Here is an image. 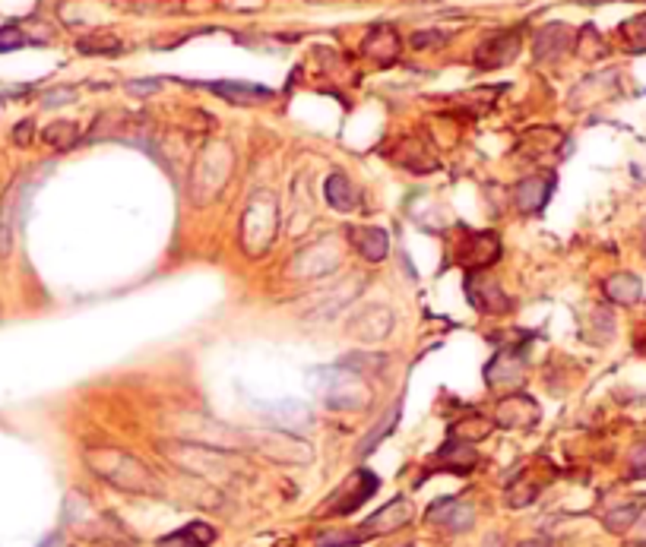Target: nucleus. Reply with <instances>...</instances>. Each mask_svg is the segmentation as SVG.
Instances as JSON below:
<instances>
[{
    "mask_svg": "<svg viewBox=\"0 0 646 547\" xmlns=\"http://www.w3.org/2000/svg\"><path fill=\"white\" fill-rule=\"evenodd\" d=\"M86 462L101 481H108L118 491H130V494H159L162 491L155 474L140 459L121 453V449H92L86 453Z\"/></svg>",
    "mask_w": 646,
    "mask_h": 547,
    "instance_id": "1",
    "label": "nucleus"
},
{
    "mask_svg": "<svg viewBox=\"0 0 646 547\" xmlns=\"http://www.w3.org/2000/svg\"><path fill=\"white\" fill-rule=\"evenodd\" d=\"M231 171V149L225 143H215L213 149L200 155V161L194 165V200L196 203H206L213 200L219 190L225 187V180H229Z\"/></svg>",
    "mask_w": 646,
    "mask_h": 547,
    "instance_id": "2",
    "label": "nucleus"
},
{
    "mask_svg": "<svg viewBox=\"0 0 646 547\" xmlns=\"http://www.w3.org/2000/svg\"><path fill=\"white\" fill-rule=\"evenodd\" d=\"M377 488H380V478H377L374 472H368V468H358V472H352L349 478L333 491L330 500L323 503V516L355 513L358 507H364V503L377 494Z\"/></svg>",
    "mask_w": 646,
    "mask_h": 547,
    "instance_id": "3",
    "label": "nucleus"
},
{
    "mask_svg": "<svg viewBox=\"0 0 646 547\" xmlns=\"http://www.w3.org/2000/svg\"><path fill=\"white\" fill-rule=\"evenodd\" d=\"M459 231H463V240L457 244L453 260L463 269L482 273L501 260V238L494 231H472V228H459Z\"/></svg>",
    "mask_w": 646,
    "mask_h": 547,
    "instance_id": "4",
    "label": "nucleus"
},
{
    "mask_svg": "<svg viewBox=\"0 0 646 547\" xmlns=\"http://www.w3.org/2000/svg\"><path fill=\"white\" fill-rule=\"evenodd\" d=\"M273 234H276V203L269 200V194H257L244 209V247L260 254Z\"/></svg>",
    "mask_w": 646,
    "mask_h": 547,
    "instance_id": "5",
    "label": "nucleus"
},
{
    "mask_svg": "<svg viewBox=\"0 0 646 547\" xmlns=\"http://www.w3.org/2000/svg\"><path fill=\"white\" fill-rule=\"evenodd\" d=\"M244 440L276 462H310V456H314L308 443L285 434V430H250V434H244Z\"/></svg>",
    "mask_w": 646,
    "mask_h": 547,
    "instance_id": "6",
    "label": "nucleus"
},
{
    "mask_svg": "<svg viewBox=\"0 0 646 547\" xmlns=\"http://www.w3.org/2000/svg\"><path fill=\"white\" fill-rule=\"evenodd\" d=\"M35 190V184L29 178L16 180L13 187L7 190L4 203H0V256H7L13 250V231L22 219H26L29 194Z\"/></svg>",
    "mask_w": 646,
    "mask_h": 547,
    "instance_id": "7",
    "label": "nucleus"
},
{
    "mask_svg": "<svg viewBox=\"0 0 646 547\" xmlns=\"http://www.w3.org/2000/svg\"><path fill=\"white\" fill-rule=\"evenodd\" d=\"M409 522H412V503L406 500V497H397V500H390L387 507L377 509L374 516H368V519L352 532V541L362 544V541H368V538H380V534L399 532V528L409 525Z\"/></svg>",
    "mask_w": 646,
    "mask_h": 547,
    "instance_id": "8",
    "label": "nucleus"
},
{
    "mask_svg": "<svg viewBox=\"0 0 646 547\" xmlns=\"http://www.w3.org/2000/svg\"><path fill=\"white\" fill-rule=\"evenodd\" d=\"M323 395L333 408H362L364 399H368V389L362 386L355 370L349 368H330L323 370Z\"/></svg>",
    "mask_w": 646,
    "mask_h": 547,
    "instance_id": "9",
    "label": "nucleus"
},
{
    "mask_svg": "<svg viewBox=\"0 0 646 547\" xmlns=\"http://www.w3.org/2000/svg\"><path fill=\"white\" fill-rule=\"evenodd\" d=\"M519 45H523V39H519L517 29H504V32L488 35V39L476 48L472 60H476L478 70H498V67H504V64H511V60L517 57Z\"/></svg>",
    "mask_w": 646,
    "mask_h": 547,
    "instance_id": "10",
    "label": "nucleus"
},
{
    "mask_svg": "<svg viewBox=\"0 0 646 547\" xmlns=\"http://www.w3.org/2000/svg\"><path fill=\"white\" fill-rule=\"evenodd\" d=\"M466 294H469L472 308L482 310V314H488V317H501L511 310V298L504 294V288L482 273L466 275Z\"/></svg>",
    "mask_w": 646,
    "mask_h": 547,
    "instance_id": "11",
    "label": "nucleus"
},
{
    "mask_svg": "<svg viewBox=\"0 0 646 547\" xmlns=\"http://www.w3.org/2000/svg\"><path fill=\"white\" fill-rule=\"evenodd\" d=\"M526 370V354L519 348H501L492 358V364L484 368V383L492 389H513L519 386Z\"/></svg>",
    "mask_w": 646,
    "mask_h": 547,
    "instance_id": "12",
    "label": "nucleus"
},
{
    "mask_svg": "<svg viewBox=\"0 0 646 547\" xmlns=\"http://www.w3.org/2000/svg\"><path fill=\"white\" fill-rule=\"evenodd\" d=\"M424 519L447 528V532H469V528L476 525V509H472L469 503L457 500V497H444V500L431 503Z\"/></svg>",
    "mask_w": 646,
    "mask_h": 547,
    "instance_id": "13",
    "label": "nucleus"
},
{
    "mask_svg": "<svg viewBox=\"0 0 646 547\" xmlns=\"http://www.w3.org/2000/svg\"><path fill=\"white\" fill-rule=\"evenodd\" d=\"M552 190H554V174H532V178H526L517 184L513 203H517L519 213L536 215L546 209L548 200H552Z\"/></svg>",
    "mask_w": 646,
    "mask_h": 547,
    "instance_id": "14",
    "label": "nucleus"
},
{
    "mask_svg": "<svg viewBox=\"0 0 646 547\" xmlns=\"http://www.w3.org/2000/svg\"><path fill=\"white\" fill-rule=\"evenodd\" d=\"M478 465V456L469 443L450 437V443L438 449L431 456V472H450V474H469Z\"/></svg>",
    "mask_w": 646,
    "mask_h": 547,
    "instance_id": "15",
    "label": "nucleus"
},
{
    "mask_svg": "<svg viewBox=\"0 0 646 547\" xmlns=\"http://www.w3.org/2000/svg\"><path fill=\"white\" fill-rule=\"evenodd\" d=\"M345 238H349V244L355 247V254L364 256L368 263H380V260H387V254H390V238H387L384 228L349 225Z\"/></svg>",
    "mask_w": 646,
    "mask_h": 547,
    "instance_id": "16",
    "label": "nucleus"
},
{
    "mask_svg": "<svg viewBox=\"0 0 646 547\" xmlns=\"http://www.w3.org/2000/svg\"><path fill=\"white\" fill-rule=\"evenodd\" d=\"M571 45H573V29L564 26V22H552V26L536 32L532 54H536V60H558Z\"/></svg>",
    "mask_w": 646,
    "mask_h": 547,
    "instance_id": "17",
    "label": "nucleus"
},
{
    "mask_svg": "<svg viewBox=\"0 0 646 547\" xmlns=\"http://www.w3.org/2000/svg\"><path fill=\"white\" fill-rule=\"evenodd\" d=\"M397 146H399L397 149V161L406 168V171H412V174L438 171V159H434V152L428 149V143H422L418 136H403Z\"/></svg>",
    "mask_w": 646,
    "mask_h": 547,
    "instance_id": "18",
    "label": "nucleus"
},
{
    "mask_svg": "<svg viewBox=\"0 0 646 547\" xmlns=\"http://www.w3.org/2000/svg\"><path fill=\"white\" fill-rule=\"evenodd\" d=\"M209 92L223 95L225 101H235V105H260V101L273 99V89L257 86V82H235V80H223V82H203Z\"/></svg>",
    "mask_w": 646,
    "mask_h": 547,
    "instance_id": "19",
    "label": "nucleus"
},
{
    "mask_svg": "<svg viewBox=\"0 0 646 547\" xmlns=\"http://www.w3.org/2000/svg\"><path fill=\"white\" fill-rule=\"evenodd\" d=\"M538 421V405L529 395H511L498 405L501 428H532Z\"/></svg>",
    "mask_w": 646,
    "mask_h": 547,
    "instance_id": "20",
    "label": "nucleus"
},
{
    "mask_svg": "<svg viewBox=\"0 0 646 547\" xmlns=\"http://www.w3.org/2000/svg\"><path fill=\"white\" fill-rule=\"evenodd\" d=\"M364 54L374 57L380 67H390L393 60L399 57V35L393 32V26L371 29V35L364 39Z\"/></svg>",
    "mask_w": 646,
    "mask_h": 547,
    "instance_id": "21",
    "label": "nucleus"
},
{
    "mask_svg": "<svg viewBox=\"0 0 646 547\" xmlns=\"http://www.w3.org/2000/svg\"><path fill=\"white\" fill-rule=\"evenodd\" d=\"M323 194H327V203H330L336 213H352V209L358 206V194H355V184H352L345 174L333 171L330 178H327V187H323Z\"/></svg>",
    "mask_w": 646,
    "mask_h": 547,
    "instance_id": "22",
    "label": "nucleus"
},
{
    "mask_svg": "<svg viewBox=\"0 0 646 547\" xmlns=\"http://www.w3.org/2000/svg\"><path fill=\"white\" fill-rule=\"evenodd\" d=\"M215 541V528L206 522H190L181 532H171L169 538H162L159 547H209Z\"/></svg>",
    "mask_w": 646,
    "mask_h": 547,
    "instance_id": "23",
    "label": "nucleus"
},
{
    "mask_svg": "<svg viewBox=\"0 0 646 547\" xmlns=\"http://www.w3.org/2000/svg\"><path fill=\"white\" fill-rule=\"evenodd\" d=\"M606 298L615 304H633L643 298V282L633 273H615L606 279Z\"/></svg>",
    "mask_w": 646,
    "mask_h": 547,
    "instance_id": "24",
    "label": "nucleus"
},
{
    "mask_svg": "<svg viewBox=\"0 0 646 547\" xmlns=\"http://www.w3.org/2000/svg\"><path fill=\"white\" fill-rule=\"evenodd\" d=\"M41 140L45 146L57 149V152H67L80 143V127H76L74 120H51L45 130H41Z\"/></svg>",
    "mask_w": 646,
    "mask_h": 547,
    "instance_id": "25",
    "label": "nucleus"
},
{
    "mask_svg": "<svg viewBox=\"0 0 646 547\" xmlns=\"http://www.w3.org/2000/svg\"><path fill=\"white\" fill-rule=\"evenodd\" d=\"M488 434H492V424H488L482 414H469V418L457 421V424L450 428V437H457V440H463V443L484 440Z\"/></svg>",
    "mask_w": 646,
    "mask_h": 547,
    "instance_id": "26",
    "label": "nucleus"
},
{
    "mask_svg": "<svg viewBox=\"0 0 646 547\" xmlns=\"http://www.w3.org/2000/svg\"><path fill=\"white\" fill-rule=\"evenodd\" d=\"M399 412H403V405H393L390 412H387V418L380 421V428H377V430H371V434L362 440V447H358V456H368L371 449L377 447V443H380L387 434H390V430H393V424H397V421H399Z\"/></svg>",
    "mask_w": 646,
    "mask_h": 547,
    "instance_id": "27",
    "label": "nucleus"
},
{
    "mask_svg": "<svg viewBox=\"0 0 646 547\" xmlns=\"http://www.w3.org/2000/svg\"><path fill=\"white\" fill-rule=\"evenodd\" d=\"M35 45L32 35H26L20 26L7 22V26H0V54H10V51H20V48Z\"/></svg>",
    "mask_w": 646,
    "mask_h": 547,
    "instance_id": "28",
    "label": "nucleus"
},
{
    "mask_svg": "<svg viewBox=\"0 0 646 547\" xmlns=\"http://www.w3.org/2000/svg\"><path fill=\"white\" fill-rule=\"evenodd\" d=\"M80 48L83 54H118L121 51V41L115 39V35H89V39H80Z\"/></svg>",
    "mask_w": 646,
    "mask_h": 547,
    "instance_id": "29",
    "label": "nucleus"
},
{
    "mask_svg": "<svg viewBox=\"0 0 646 547\" xmlns=\"http://www.w3.org/2000/svg\"><path fill=\"white\" fill-rule=\"evenodd\" d=\"M621 35H624V41L633 51H646V13L627 20L624 26H621Z\"/></svg>",
    "mask_w": 646,
    "mask_h": 547,
    "instance_id": "30",
    "label": "nucleus"
},
{
    "mask_svg": "<svg viewBox=\"0 0 646 547\" xmlns=\"http://www.w3.org/2000/svg\"><path fill=\"white\" fill-rule=\"evenodd\" d=\"M637 519H640V509L633 507V503H627V507H618L606 516V528L608 532H627Z\"/></svg>",
    "mask_w": 646,
    "mask_h": 547,
    "instance_id": "31",
    "label": "nucleus"
},
{
    "mask_svg": "<svg viewBox=\"0 0 646 547\" xmlns=\"http://www.w3.org/2000/svg\"><path fill=\"white\" fill-rule=\"evenodd\" d=\"M536 494H538L536 484H529V488H526V481H517V484H511V488H507V503H511V507H526V503L536 500Z\"/></svg>",
    "mask_w": 646,
    "mask_h": 547,
    "instance_id": "32",
    "label": "nucleus"
},
{
    "mask_svg": "<svg viewBox=\"0 0 646 547\" xmlns=\"http://www.w3.org/2000/svg\"><path fill=\"white\" fill-rule=\"evenodd\" d=\"M409 41H412V48L424 51V48H441V45H447V35H444V32H434V29H428V32H415Z\"/></svg>",
    "mask_w": 646,
    "mask_h": 547,
    "instance_id": "33",
    "label": "nucleus"
},
{
    "mask_svg": "<svg viewBox=\"0 0 646 547\" xmlns=\"http://www.w3.org/2000/svg\"><path fill=\"white\" fill-rule=\"evenodd\" d=\"M32 140H35V124L32 120H20L13 127V143L26 149V146H32Z\"/></svg>",
    "mask_w": 646,
    "mask_h": 547,
    "instance_id": "34",
    "label": "nucleus"
},
{
    "mask_svg": "<svg viewBox=\"0 0 646 547\" xmlns=\"http://www.w3.org/2000/svg\"><path fill=\"white\" fill-rule=\"evenodd\" d=\"M67 101H74V89H51V92H45V99H41V105L45 108H57V105H67Z\"/></svg>",
    "mask_w": 646,
    "mask_h": 547,
    "instance_id": "35",
    "label": "nucleus"
},
{
    "mask_svg": "<svg viewBox=\"0 0 646 547\" xmlns=\"http://www.w3.org/2000/svg\"><path fill=\"white\" fill-rule=\"evenodd\" d=\"M159 86H162L159 80H134V82H127V92H134V95H153V92H159Z\"/></svg>",
    "mask_w": 646,
    "mask_h": 547,
    "instance_id": "36",
    "label": "nucleus"
},
{
    "mask_svg": "<svg viewBox=\"0 0 646 547\" xmlns=\"http://www.w3.org/2000/svg\"><path fill=\"white\" fill-rule=\"evenodd\" d=\"M631 472H633V474H640V478H643V474H646V440L640 443V447L631 453Z\"/></svg>",
    "mask_w": 646,
    "mask_h": 547,
    "instance_id": "37",
    "label": "nucleus"
},
{
    "mask_svg": "<svg viewBox=\"0 0 646 547\" xmlns=\"http://www.w3.org/2000/svg\"><path fill=\"white\" fill-rule=\"evenodd\" d=\"M517 547H554V541L552 538H529V541H523V544H517Z\"/></svg>",
    "mask_w": 646,
    "mask_h": 547,
    "instance_id": "38",
    "label": "nucleus"
},
{
    "mask_svg": "<svg viewBox=\"0 0 646 547\" xmlns=\"http://www.w3.org/2000/svg\"><path fill=\"white\" fill-rule=\"evenodd\" d=\"M39 547H61V534H51L48 541H41Z\"/></svg>",
    "mask_w": 646,
    "mask_h": 547,
    "instance_id": "39",
    "label": "nucleus"
},
{
    "mask_svg": "<svg viewBox=\"0 0 646 547\" xmlns=\"http://www.w3.org/2000/svg\"><path fill=\"white\" fill-rule=\"evenodd\" d=\"M484 547H504V541H501L498 534H492V538L484 541Z\"/></svg>",
    "mask_w": 646,
    "mask_h": 547,
    "instance_id": "40",
    "label": "nucleus"
}]
</instances>
